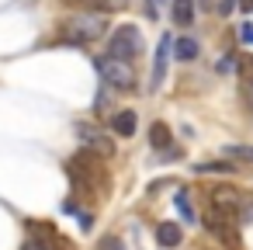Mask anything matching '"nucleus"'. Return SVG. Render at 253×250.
<instances>
[{
	"mask_svg": "<svg viewBox=\"0 0 253 250\" xmlns=\"http://www.w3.org/2000/svg\"><path fill=\"white\" fill-rule=\"evenodd\" d=\"M194 170L198 174H232L236 163H229V160H208V163H198Z\"/></svg>",
	"mask_w": 253,
	"mask_h": 250,
	"instance_id": "nucleus-15",
	"label": "nucleus"
},
{
	"mask_svg": "<svg viewBox=\"0 0 253 250\" xmlns=\"http://www.w3.org/2000/svg\"><path fill=\"white\" fill-rule=\"evenodd\" d=\"M77 219H80V229H90V212H80Z\"/></svg>",
	"mask_w": 253,
	"mask_h": 250,
	"instance_id": "nucleus-26",
	"label": "nucleus"
},
{
	"mask_svg": "<svg viewBox=\"0 0 253 250\" xmlns=\"http://www.w3.org/2000/svg\"><path fill=\"white\" fill-rule=\"evenodd\" d=\"M173 56H177L180 63L198 59V42H194V39H177V42H173Z\"/></svg>",
	"mask_w": 253,
	"mask_h": 250,
	"instance_id": "nucleus-13",
	"label": "nucleus"
},
{
	"mask_svg": "<svg viewBox=\"0 0 253 250\" xmlns=\"http://www.w3.org/2000/svg\"><path fill=\"white\" fill-rule=\"evenodd\" d=\"M28 233H32L35 240L49 243V247H52V243H63V240H59V229H56L52 222H42V219H32V222H28Z\"/></svg>",
	"mask_w": 253,
	"mask_h": 250,
	"instance_id": "nucleus-11",
	"label": "nucleus"
},
{
	"mask_svg": "<svg viewBox=\"0 0 253 250\" xmlns=\"http://www.w3.org/2000/svg\"><path fill=\"white\" fill-rule=\"evenodd\" d=\"M170 14L180 28H191L194 21V0H170Z\"/></svg>",
	"mask_w": 253,
	"mask_h": 250,
	"instance_id": "nucleus-12",
	"label": "nucleus"
},
{
	"mask_svg": "<svg viewBox=\"0 0 253 250\" xmlns=\"http://www.w3.org/2000/svg\"><path fill=\"white\" fill-rule=\"evenodd\" d=\"M156 243H160L163 250H173V247H180V243H184V233H180V226H177V222H160V226H156Z\"/></svg>",
	"mask_w": 253,
	"mask_h": 250,
	"instance_id": "nucleus-10",
	"label": "nucleus"
},
{
	"mask_svg": "<svg viewBox=\"0 0 253 250\" xmlns=\"http://www.w3.org/2000/svg\"><path fill=\"white\" fill-rule=\"evenodd\" d=\"M135 125H139V115L132 108H122L111 115V132H118V136H135Z\"/></svg>",
	"mask_w": 253,
	"mask_h": 250,
	"instance_id": "nucleus-9",
	"label": "nucleus"
},
{
	"mask_svg": "<svg viewBox=\"0 0 253 250\" xmlns=\"http://www.w3.org/2000/svg\"><path fill=\"white\" fill-rule=\"evenodd\" d=\"M153 4H163V0H153Z\"/></svg>",
	"mask_w": 253,
	"mask_h": 250,
	"instance_id": "nucleus-29",
	"label": "nucleus"
},
{
	"mask_svg": "<svg viewBox=\"0 0 253 250\" xmlns=\"http://www.w3.org/2000/svg\"><path fill=\"white\" fill-rule=\"evenodd\" d=\"M101 250H125V247H122V240H118V236H108V240L101 243Z\"/></svg>",
	"mask_w": 253,
	"mask_h": 250,
	"instance_id": "nucleus-24",
	"label": "nucleus"
},
{
	"mask_svg": "<svg viewBox=\"0 0 253 250\" xmlns=\"http://www.w3.org/2000/svg\"><path fill=\"white\" fill-rule=\"evenodd\" d=\"M239 4H243V11H253V0H239Z\"/></svg>",
	"mask_w": 253,
	"mask_h": 250,
	"instance_id": "nucleus-27",
	"label": "nucleus"
},
{
	"mask_svg": "<svg viewBox=\"0 0 253 250\" xmlns=\"http://www.w3.org/2000/svg\"><path fill=\"white\" fill-rule=\"evenodd\" d=\"M139 52H142V32H139L135 25H122V28L111 32V39H108V56H111V59L128 63V59L139 56Z\"/></svg>",
	"mask_w": 253,
	"mask_h": 250,
	"instance_id": "nucleus-3",
	"label": "nucleus"
},
{
	"mask_svg": "<svg viewBox=\"0 0 253 250\" xmlns=\"http://www.w3.org/2000/svg\"><path fill=\"white\" fill-rule=\"evenodd\" d=\"M97 70H101V77H104L115 91H135V70H132L128 63L104 56V59H97Z\"/></svg>",
	"mask_w": 253,
	"mask_h": 250,
	"instance_id": "nucleus-4",
	"label": "nucleus"
},
{
	"mask_svg": "<svg viewBox=\"0 0 253 250\" xmlns=\"http://www.w3.org/2000/svg\"><path fill=\"white\" fill-rule=\"evenodd\" d=\"M236 219H239V222H253V198H250V195L239 201V212H236Z\"/></svg>",
	"mask_w": 253,
	"mask_h": 250,
	"instance_id": "nucleus-20",
	"label": "nucleus"
},
{
	"mask_svg": "<svg viewBox=\"0 0 253 250\" xmlns=\"http://www.w3.org/2000/svg\"><path fill=\"white\" fill-rule=\"evenodd\" d=\"M232 7H236V0H218V7H215V11H218V14H229Z\"/></svg>",
	"mask_w": 253,
	"mask_h": 250,
	"instance_id": "nucleus-25",
	"label": "nucleus"
},
{
	"mask_svg": "<svg viewBox=\"0 0 253 250\" xmlns=\"http://www.w3.org/2000/svg\"><path fill=\"white\" fill-rule=\"evenodd\" d=\"M225 156L243 160V163H253V146H225Z\"/></svg>",
	"mask_w": 253,
	"mask_h": 250,
	"instance_id": "nucleus-18",
	"label": "nucleus"
},
{
	"mask_svg": "<svg viewBox=\"0 0 253 250\" xmlns=\"http://www.w3.org/2000/svg\"><path fill=\"white\" fill-rule=\"evenodd\" d=\"M239 201H243V198H239L236 188H225V184H222V188H211V205H215V208L236 215V212H239Z\"/></svg>",
	"mask_w": 253,
	"mask_h": 250,
	"instance_id": "nucleus-8",
	"label": "nucleus"
},
{
	"mask_svg": "<svg viewBox=\"0 0 253 250\" xmlns=\"http://www.w3.org/2000/svg\"><path fill=\"white\" fill-rule=\"evenodd\" d=\"M149 143H153V150H170V129H167L163 122H153V129H149Z\"/></svg>",
	"mask_w": 253,
	"mask_h": 250,
	"instance_id": "nucleus-14",
	"label": "nucleus"
},
{
	"mask_svg": "<svg viewBox=\"0 0 253 250\" xmlns=\"http://www.w3.org/2000/svg\"><path fill=\"white\" fill-rule=\"evenodd\" d=\"M21 250H52L49 243H42V240H35V236H28L25 243H21Z\"/></svg>",
	"mask_w": 253,
	"mask_h": 250,
	"instance_id": "nucleus-22",
	"label": "nucleus"
},
{
	"mask_svg": "<svg viewBox=\"0 0 253 250\" xmlns=\"http://www.w3.org/2000/svg\"><path fill=\"white\" fill-rule=\"evenodd\" d=\"M170 56H173V42H170V35H163L160 39V46H156V56H153V91L156 87H163V77H167V63H170Z\"/></svg>",
	"mask_w": 253,
	"mask_h": 250,
	"instance_id": "nucleus-7",
	"label": "nucleus"
},
{
	"mask_svg": "<svg viewBox=\"0 0 253 250\" xmlns=\"http://www.w3.org/2000/svg\"><path fill=\"white\" fill-rule=\"evenodd\" d=\"M215 70H218V73H232V70H236V56H225L222 63H215Z\"/></svg>",
	"mask_w": 253,
	"mask_h": 250,
	"instance_id": "nucleus-23",
	"label": "nucleus"
},
{
	"mask_svg": "<svg viewBox=\"0 0 253 250\" xmlns=\"http://www.w3.org/2000/svg\"><path fill=\"white\" fill-rule=\"evenodd\" d=\"M101 35H104V14H80L63 25V42H73V46H87Z\"/></svg>",
	"mask_w": 253,
	"mask_h": 250,
	"instance_id": "nucleus-2",
	"label": "nucleus"
},
{
	"mask_svg": "<svg viewBox=\"0 0 253 250\" xmlns=\"http://www.w3.org/2000/svg\"><path fill=\"white\" fill-rule=\"evenodd\" d=\"M239 39H243V46H253V21H243V28H239Z\"/></svg>",
	"mask_w": 253,
	"mask_h": 250,
	"instance_id": "nucleus-21",
	"label": "nucleus"
},
{
	"mask_svg": "<svg viewBox=\"0 0 253 250\" xmlns=\"http://www.w3.org/2000/svg\"><path fill=\"white\" fill-rule=\"evenodd\" d=\"M232 219H236V215H229V212H222V208H215V205L205 212V226H208V233H211V236H218L222 243H229V247L236 250V247H239V240H236Z\"/></svg>",
	"mask_w": 253,
	"mask_h": 250,
	"instance_id": "nucleus-6",
	"label": "nucleus"
},
{
	"mask_svg": "<svg viewBox=\"0 0 253 250\" xmlns=\"http://www.w3.org/2000/svg\"><path fill=\"white\" fill-rule=\"evenodd\" d=\"M101 160H104V156H97V153H90V150H80V153L66 163L70 181H73L80 191H94V188H101V181H104V167H101Z\"/></svg>",
	"mask_w": 253,
	"mask_h": 250,
	"instance_id": "nucleus-1",
	"label": "nucleus"
},
{
	"mask_svg": "<svg viewBox=\"0 0 253 250\" xmlns=\"http://www.w3.org/2000/svg\"><path fill=\"white\" fill-rule=\"evenodd\" d=\"M201 4H205V7H218V0H201Z\"/></svg>",
	"mask_w": 253,
	"mask_h": 250,
	"instance_id": "nucleus-28",
	"label": "nucleus"
},
{
	"mask_svg": "<svg viewBox=\"0 0 253 250\" xmlns=\"http://www.w3.org/2000/svg\"><path fill=\"white\" fill-rule=\"evenodd\" d=\"M173 205H177V212L184 215V222H194V205H191L187 191H177V195H173Z\"/></svg>",
	"mask_w": 253,
	"mask_h": 250,
	"instance_id": "nucleus-16",
	"label": "nucleus"
},
{
	"mask_svg": "<svg viewBox=\"0 0 253 250\" xmlns=\"http://www.w3.org/2000/svg\"><path fill=\"white\" fill-rule=\"evenodd\" d=\"M66 4H73L80 11H94V14H104L108 11V0H66Z\"/></svg>",
	"mask_w": 253,
	"mask_h": 250,
	"instance_id": "nucleus-17",
	"label": "nucleus"
},
{
	"mask_svg": "<svg viewBox=\"0 0 253 250\" xmlns=\"http://www.w3.org/2000/svg\"><path fill=\"white\" fill-rule=\"evenodd\" d=\"M239 77H243V84L253 87V56H239Z\"/></svg>",
	"mask_w": 253,
	"mask_h": 250,
	"instance_id": "nucleus-19",
	"label": "nucleus"
},
{
	"mask_svg": "<svg viewBox=\"0 0 253 250\" xmlns=\"http://www.w3.org/2000/svg\"><path fill=\"white\" fill-rule=\"evenodd\" d=\"M77 139H80V150H90V153H97V156H111V153H115V143L108 139V132H101V129L90 125V122H80V125H77Z\"/></svg>",
	"mask_w": 253,
	"mask_h": 250,
	"instance_id": "nucleus-5",
	"label": "nucleus"
}]
</instances>
